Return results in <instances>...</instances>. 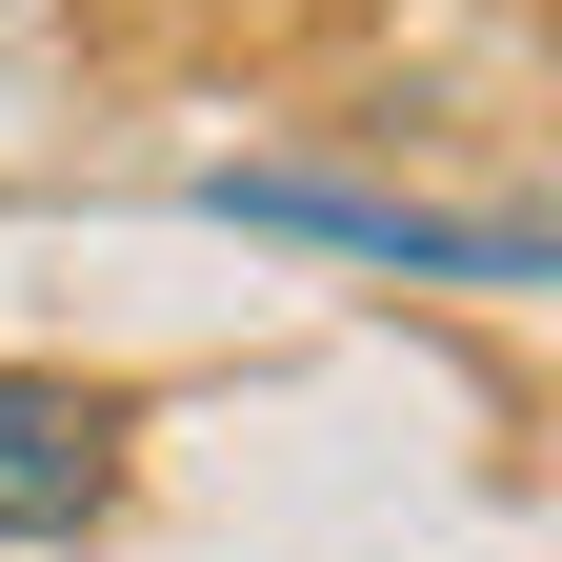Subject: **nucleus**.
<instances>
[{
  "label": "nucleus",
  "instance_id": "f257e3e1",
  "mask_svg": "<svg viewBox=\"0 0 562 562\" xmlns=\"http://www.w3.org/2000/svg\"><path fill=\"white\" fill-rule=\"evenodd\" d=\"M201 222H261V241H322V261H402V281H482V302L562 281L542 222H462V201H382V181H302V161H201Z\"/></svg>",
  "mask_w": 562,
  "mask_h": 562
},
{
  "label": "nucleus",
  "instance_id": "f03ea898",
  "mask_svg": "<svg viewBox=\"0 0 562 562\" xmlns=\"http://www.w3.org/2000/svg\"><path fill=\"white\" fill-rule=\"evenodd\" d=\"M121 503V402L60 362H0V542H81Z\"/></svg>",
  "mask_w": 562,
  "mask_h": 562
}]
</instances>
